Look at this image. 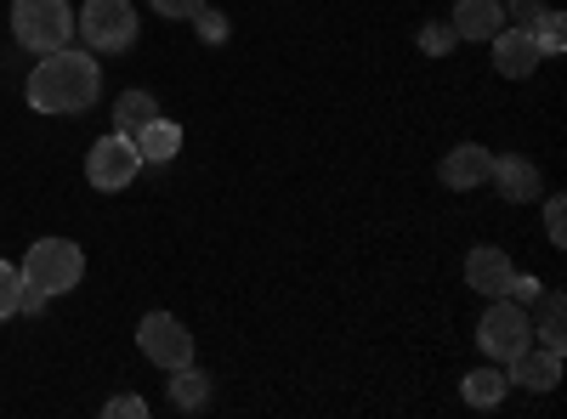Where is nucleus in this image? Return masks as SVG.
Returning a JSON list of instances; mask_svg holds the SVG:
<instances>
[{
  "instance_id": "1",
  "label": "nucleus",
  "mask_w": 567,
  "mask_h": 419,
  "mask_svg": "<svg viewBox=\"0 0 567 419\" xmlns=\"http://www.w3.org/2000/svg\"><path fill=\"white\" fill-rule=\"evenodd\" d=\"M23 97L34 114H85L91 103L103 97V63L97 52H74V45H63V52H45L23 85Z\"/></svg>"
},
{
  "instance_id": "2",
  "label": "nucleus",
  "mask_w": 567,
  "mask_h": 419,
  "mask_svg": "<svg viewBox=\"0 0 567 419\" xmlns=\"http://www.w3.org/2000/svg\"><path fill=\"white\" fill-rule=\"evenodd\" d=\"M12 34L34 57L63 52V45L74 40V7L69 0H12Z\"/></svg>"
},
{
  "instance_id": "3",
  "label": "nucleus",
  "mask_w": 567,
  "mask_h": 419,
  "mask_svg": "<svg viewBox=\"0 0 567 419\" xmlns=\"http://www.w3.org/2000/svg\"><path fill=\"white\" fill-rule=\"evenodd\" d=\"M80 277H85V255H80L74 239H40V244H29L23 284H34L45 295H63V290H80Z\"/></svg>"
},
{
  "instance_id": "4",
  "label": "nucleus",
  "mask_w": 567,
  "mask_h": 419,
  "mask_svg": "<svg viewBox=\"0 0 567 419\" xmlns=\"http://www.w3.org/2000/svg\"><path fill=\"white\" fill-rule=\"evenodd\" d=\"M477 346H483L488 363H505V357H516L523 346H534V317H528V306H516L511 295H494L488 312H483V323H477Z\"/></svg>"
},
{
  "instance_id": "5",
  "label": "nucleus",
  "mask_w": 567,
  "mask_h": 419,
  "mask_svg": "<svg viewBox=\"0 0 567 419\" xmlns=\"http://www.w3.org/2000/svg\"><path fill=\"white\" fill-rule=\"evenodd\" d=\"M74 29L91 52H125L136 45V7L131 0H85L74 12Z\"/></svg>"
},
{
  "instance_id": "6",
  "label": "nucleus",
  "mask_w": 567,
  "mask_h": 419,
  "mask_svg": "<svg viewBox=\"0 0 567 419\" xmlns=\"http://www.w3.org/2000/svg\"><path fill=\"white\" fill-rule=\"evenodd\" d=\"M136 170H142V154H136L131 136H120V130H109L103 143H91V154H85V181L97 193H125L136 181Z\"/></svg>"
},
{
  "instance_id": "7",
  "label": "nucleus",
  "mask_w": 567,
  "mask_h": 419,
  "mask_svg": "<svg viewBox=\"0 0 567 419\" xmlns=\"http://www.w3.org/2000/svg\"><path fill=\"white\" fill-rule=\"evenodd\" d=\"M136 346H142V357H148L154 368H182V363H194V335H187V323L182 317H171V312H148L136 323Z\"/></svg>"
},
{
  "instance_id": "8",
  "label": "nucleus",
  "mask_w": 567,
  "mask_h": 419,
  "mask_svg": "<svg viewBox=\"0 0 567 419\" xmlns=\"http://www.w3.org/2000/svg\"><path fill=\"white\" fill-rule=\"evenodd\" d=\"M505 380L523 386V391H556V380H561V352L523 346L516 357H505Z\"/></svg>"
},
{
  "instance_id": "9",
  "label": "nucleus",
  "mask_w": 567,
  "mask_h": 419,
  "mask_svg": "<svg viewBox=\"0 0 567 419\" xmlns=\"http://www.w3.org/2000/svg\"><path fill=\"white\" fill-rule=\"evenodd\" d=\"M494 69L505 74V80H528L539 63H545V52H539V40L528 34V29H499L494 40Z\"/></svg>"
},
{
  "instance_id": "10",
  "label": "nucleus",
  "mask_w": 567,
  "mask_h": 419,
  "mask_svg": "<svg viewBox=\"0 0 567 419\" xmlns=\"http://www.w3.org/2000/svg\"><path fill=\"white\" fill-rule=\"evenodd\" d=\"M488 170H494V154H488L483 143H460V148H454V154H443V165H437L443 188H454V193L483 188V181H488Z\"/></svg>"
},
{
  "instance_id": "11",
  "label": "nucleus",
  "mask_w": 567,
  "mask_h": 419,
  "mask_svg": "<svg viewBox=\"0 0 567 419\" xmlns=\"http://www.w3.org/2000/svg\"><path fill=\"white\" fill-rule=\"evenodd\" d=\"M511 255L499 250V244H477V250H471L465 255V284L471 290H477L483 301H494V295H505V284H511Z\"/></svg>"
},
{
  "instance_id": "12",
  "label": "nucleus",
  "mask_w": 567,
  "mask_h": 419,
  "mask_svg": "<svg viewBox=\"0 0 567 419\" xmlns=\"http://www.w3.org/2000/svg\"><path fill=\"white\" fill-rule=\"evenodd\" d=\"M494 188H499V199H511V205H534L539 193H545V181H539V165H528V159H516V154H494Z\"/></svg>"
},
{
  "instance_id": "13",
  "label": "nucleus",
  "mask_w": 567,
  "mask_h": 419,
  "mask_svg": "<svg viewBox=\"0 0 567 419\" xmlns=\"http://www.w3.org/2000/svg\"><path fill=\"white\" fill-rule=\"evenodd\" d=\"M454 34L460 40H494L499 29H505V0H454Z\"/></svg>"
},
{
  "instance_id": "14",
  "label": "nucleus",
  "mask_w": 567,
  "mask_h": 419,
  "mask_svg": "<svg viewBox=\"0 0 567 419\" xmlns=\"http://www.w3.org/2000/svg\"><path fill=\"white\" fill-rule=\"evenodd\" d=\"M131 143H136L142 165H171V159L182 154V125L159 114V119H148V125H142V130L131 136Z\"/></svg>"
},
{
  "instance_id": "15",
  "label": "nucleus",
  "mask_w": 567,
  "mask_h": 419,
  "mask_svg": "<svg viewBox=\"0 0 567 419\" xmlns=\"http://www.w3.org/2000/svg\"><path fill=\"white\" fill-rule=\"evenodd\" d=\"M205 402H210V375H205V368H194V363L171 368V408H182V413H199Z\"/></svg>"
},
{
  "instance_id": "16",
  "label": "nucleus",
  "mask_w": 567,
  "mask_h": 419,
  "mask_svg": "<svg viewBox=\"0 0 567 419\" xmlns=\"http://www.w3.org/2000/svg\"><path fill=\"white\" fill-rule=\"evenodd\" d=\"M505 391H511V380H505V368H471V375L460 380V397L471 402V408H499L505 402Z\"/></svg>"
},
{
  "instance_id": "17",
  "label": "nucleus",
  "mask_w": 567,
  "mask_h": 419,
  "mask_svg": "<svg viewBox=\"0 0 567 419\" xmlns=\"http://www.w3.org/2000/svg\"><path fill=\"white\" fill-rule=\"evenodd\" d=\"M148 119H159V103L148 97V91H125V97L114 103V130L120 136H136Z\"/></svg>"
},
{
  "instance_id": "18",
  "label": "nucleus",
  "mask_w": 567,
  "mask_h": 419,
  "mask_svg": "<svg viewBox=\"0 0 567 419\" xmlns=\"http://www.w3.org/2000/svg\"><path fill=\"white\" fill-rule=\"evenodd\" d=\"M545 301V317H539V346L545 352H561L567 346V329H561V295H539Z\"/></svg>"
},
{
  "instance_id": "19",
  "label": "nucleus",
  "mask_w": 567,
  "mask_h": 419,
  "mask_svg": "<svg viewBox=\"0 0 567 419\" xmlns=\"http://www.w3.org/2000/svg\"><path fill=\"white\" fill-rule=\"evenodd\" d=\"M454 45H460L454 23H425V29H420V52H425V57H449Z\"/></svg>"
},
{
  "instance_id": "20",
  "label": "nucleus",
  "mask_w": 567,
  "mask_h": 419,
  "mask_svg": "<svg viewBox=\"0 0 567 419\" xmlns=\"http://www.w3.org/2000/svg\"><path fill=\"white\" fill-rule=\"evenodd\" d=\"M18 290H23V266L0 261V323H7V317L18 312Z\"/></svg>"
},
{
  "instance_id": "21",
  "label": "nucleus",
  "mask_w": 567,
  "mask_h": 419,
  "mask_svg": "<svg viewBox=\"0 0 567 419\" xmlns=\"http://www.w3.org/2000/svg\"><path fill=\"white\" fill-rule=\"evenodd\" d=\"M534 40H539V52H545V57H556V52H561V40H567L561 12H550V7H545V18L534 23Z\"/></svg>"
},
{
  "instance_id": "22",
  "label": "nucleus",
  "mask_w": 567,
  "mask_h": 419,
  "mask_svg": "<svg viewBox=\"0 0 567 419\" xmlns=\"http://www.w3.org/2000/svg\"><path fill=\"white\" fill-rule=\"evenodd\" d=\"M194 29H199V40H205V45H221V40L233 34V23H227V12H210V7H205V12L194 18Z\"/></svg>"
},
{
  "instance_id": "23",
  "label": "nucleus",
  "mask_w": 567,
  "mask_h": 419,
  "mask_svg": "<svg viewBox=\"0 0 567 419\" xmlns=\"http://www.w3.org/2000/svg\"><path fill=\"white\" fill-rule=\"evenodd\" d=\"M545 232H550V244H556V250L567 244V199H561V193L545 199Z\"/></svg>"
},
{
  "instance_id": "24",
  "label": "nucleus",
  "mask_w": 567,
  "mask_h": 419,
  "mask_svg": "<svg viewBox=\"0 0 567 419\" xmlns=\"http://www.w3.org/2000/svg\"><path fill=\"white\" fill-rule=\"evenodd\" d=\"M148 7H154L159 18H176V23H194V18L205 12V0H148Z\"/></svg>"
},
{
  "instance_id": "25",
  "label": "nucleus",
  "mask_w": 567,
  "mask_h": 419,
  "mask_svg": "<svg viewBox=\"0 0 567 419\" xmlns=\"http://www.w3.org/2000/svg\"><path fill=\"white\" fill-rule=\"evenodd\" d=\"M505 295H511L516 306H528V301H539V295H545V284H539V277H523V272H511V284H505Z\"/></svg>"
},
{
  "instance_id": "26",
  "label": "nucleus",
  "mask_w": 567,
  "mask_h": 419,
  "mask_svg": "<svg viewBox=\"0 0 567 419\" xmlns=\"http://www.w3.org/2000/svg\"><path fill=\"white\" fill-rule=\"evenodd\" d=\"M505 18H516V29H528V34H534V23L545 18V0H511Z\"/></svg>"
},
{
  "instance_id": "27",
  "label": "nucleus",
  "mask_w": 567,
  "mask_h": 419,
  "mask_svg": "<svg viewBox=\"0 0 567 419\" xmlns=\"http://www.w3.org/2000/svg\"><path fill=\"white\" fill-rule=\"evenodd\" d=\"M103 413H109V419H142V413H148V402L125 391V397H109V408H103Z\"/></svg>"
},
{
  "instance_id": "28",
  "label": "nucleus",
  "mask_w": 567,
  "mask_h": 419,
  "mask_svg": "<svg viewBox=\"0 0 567 419\" xmlns=\"http://www.w3.org/2000/svg\"><path fill=\"white\" fill-rule=\"evenodd\" d=\"M45 306H52V295H45V290H34V284L18 290V312H23V317H40Z\"/></svg>"
}]
</instances>
